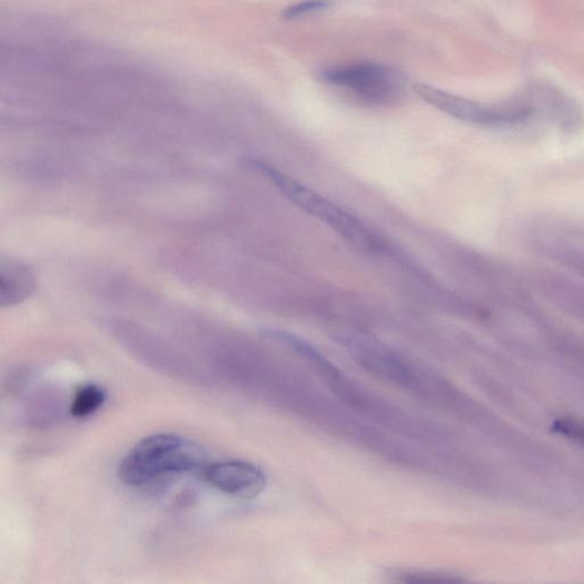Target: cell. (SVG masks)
Returning a JSON list of instances; mask_svg holds the SVG:
<instances>
[{
	"label": "cell",
	"mask_w": 584,
	"mask_h": 584,
	"mask_svg": "<svg viewBox=\"0 0 584 584\" xmlns=\"http://www.w3.org/2000/svg\"><path fill=\"white\" fill-rule=\"evenodd\" d=\"M206 463V453L196 442L181 435L160 433L135 445L118 468L128 486H143L168 474L196 471Z\"/></svg>",
	"instance_id": "obj_1"
},
{
	"label": "cell",
	"mask_w": 584,
	"mask_h": 584,
	"mask_svg": "<svg viewBox=\"0 0 584 584\" xmlns=\"http://www.w3.org/2000/svg\"><path fill=\"white\" fill-rule=\"evenodd\" d=\"M249 167L266 177L285 198L303 211L326 224L338 236L366 250H380L382 240L362 220L329 201L317 191L305 187L289 175L259 159H250Z\"/></svg>",
	"instance_id": "obj_2"
},
{
	"label": "cell",
	"mask_w": 584,
	"mask_h": 584,
	"mask_svg": "<svg viewBox=\"0 0 584 584\" xmlns=\"http://www.w3.org/2000/svg\"><path fill=\"white\" fill-rule=\"evenodd\" d=\"M523 240L532 253L584 279V227L557 217H536L526 224Z\"/></svg>",
	"instance_id": "obj_3"
},
{
	"label": "cell",
	"mask_w": 584,
	"mask_h": 584,
	"mask_svg": "<svg viewBox=\"0 0 584 584\" xmlns=\"http://www.w3.org/2000/svg\"><path fill=\"white\" fill-rule=\"evenodd\" d=\"M414 89L424 101L436 109L459 120L483 127H514L527 122L535 115L531 103L488 106L441 91L425 83L415 85Z\"/></svg>",
	"instance_id": "obj_4"
},
{
	"label": "cell",
	"mask_w": 584,
	"mask_h": 584,
	"mask_svg": "<svg viewBox=\"0 0 584 584\" xmlns=\"http://www.w3.org/2000/svg\"><path fill=\"white\" fill-rule=\"evenodd\" d=\"M325 79L354 98L374 105L395 101L403 92V77L394 69L373 62L331 68Z\"/></svg>",
	"instance_id": "obj_5"
},
{
	"label": "cell",
	"mask_w": 584,
	"mask_h": 584,
	"mask_svg": "<svg viewBox=\"0 0 584 584\" xmlns=\"http://www.w3.org/2000/svg\"><path fill=\"white\" fill-rule=\"evenodd\" d=\"M338 342L355 362L378 378L404 388H417L415 369L390 347L363 333H342Z\"/></svg>",
	"instance_id": "obj_6"
},
{
	"label": "cell",
	"mask_w": 584,
	"mask_h": 584,
	"mask_svg": "<svg viewBox=\"0 0 584 584\" xmlns=\"http://www.w3.org/2000/svg\"><path fill=\"white\" fill-rule=\"evenodd\" d=\"M531 285L547 301L584 323V279L555 269H537Z\"/></svg>",
	"instance_id": "obj_7"
},
{
	"label": "cell",
	"mask_w": 584,
	"mask_h": 584,
	"mask_svg": "<svg viewBox=\"0 0 584 584\" xmlns=\"http://www.w3.org/2000/svg\"><path fill=\"white\" fill-rule=\"evenodd\" d=\"M206 481L218 491L240 499H254L266 486V476L245 461L219 462L205 469Z\"/></svg>",
	"instance_id": "obj_8"
},
{
	"label": "cell",
	"mask_w": 584,
	"mask_h": 584,
	"mask_svg": "<svg viewBox=\"0 0 584 584\" xmlns=\"http://www.w3.org/2000/svg\"><path fill=\"white\" fill-rule=\"evenodd\" d=\"M37 278L29 265L13 259L0 264V305L3 307L21 304L33 295Z\"/></svg>",
	"instance_id": "obj_9"
},
{
	"label": "cell",
	"mask_w": 584,
	"mask_h": 584,
	"mask_svg": "<svg viewBox=\"0 0 584 584\" xmlns=\"http://www.w3.org/2000/svg\"><path fill=\"white\" fill-rule=\"evenodd\" d=\"M106 392L96 384H86L76 392L70 413L76 418L95 415L106 402Z\"/></svg>",
	"instance_id": "obj_10"
},
{
	"label": "cell",
	"mask_w": 584,
	"mask_h": 584,
	"mask_svg": "<svg viewBox=\"0 0 584 584\" xmlns=\"http://www.w3.org/2000/svg\"><path fill=\"white\" fill-rule=\"evenodd\" d=\"M396 580L402 582H452L455 581L452 574L433 572V571H406L396 574Z\"/></svg>",
	"instance_id": "obj_11"
},
{
	"label": "cell",
	"mask_w": 584,
	"mask_h": 584,
	"mask_svg": "<svg viewBox=\"0 0 584 584\" xmlns=\"http://www.w3.org/2000/svg\"><path fill=\"white\" fill-rule=\"evenodd\" d=\"M328 0H303L285 10V18L296 19L326 10Z\"/></svg>",
	"instance_id": "obj_12"
}]
</instances>
